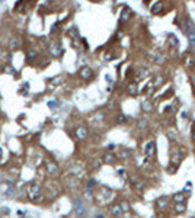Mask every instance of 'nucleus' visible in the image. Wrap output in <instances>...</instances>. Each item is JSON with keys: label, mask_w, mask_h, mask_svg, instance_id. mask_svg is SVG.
Instances as JSON below:
<instances>
[{"label": "nucleus", "mask_w": 195, "mask_h": 218, "mask_svg": "<svg viewBox=\"0 0 195 218\" xmlns=\"http://www.w3.org/2000/svg\"><path fill=\"white\" fill-rule=\"evenodd\" d=\"M41 186L38 183H31L28 186V196H29V199L31 201H38L39 199V196H41Z\"/></svg>", "instance_id": "f257e3e1"}, {"label": "nucleus", "mask_w": 195, "mask_h": 218, "mask_svg": "<svg viewBox=\"0 0 195 218\" xmlns=\"http://www.w3.org/2000/svg\"><path fill=\"white\" fill-rule=\"evenodd\" d=\"M45 170H47V173L54 174V173L58 172V164L55 161H53V160H47L45 161Z\"/></svg>", "instance_id": "f03ea898"}, {"label": "nucleus", "mask_w": 195, "mask_h": 218, "mask_svg": "<svg viewBox=\"0 0 195 218\" xmlns=\"http://www.w3.org/2000/svg\"><path fill=\"white\" fill-rule=\"evenodd\" d=\"M79 74H80V77H82V79L89 80V79H92L93 71H92V69H90V67H82V69H80V71H79Z\"/></svg>", "instance_id": "7ed1b4c3"}, {"label": "nucleus", "mask_w": 195, "mask_h": 218, "mask_svg": "<svg viewBox=\"0 0 195 218\" xmlns=\"http://www.w3.org/2000/svg\"><path fill=\"white\" fill-rule=\"evenodd\" d=\"M125 209H128V205H125V204H118V205H112L111 207V212L114 214V215H121Z\"/></svg>", "instance_id": "20e7f679"}, {"label": "nucleus", "mask_w": 195, "mask_h": 218, "mask_svg": "<svg viewBox=\"0 0 195 218\" xmlns=\"http://www.w3.org/2000/svg\"><path fill=\"white\" fill-rule=\"evenodd\" d=\"M61 52H63V48L60 47V44L54 42L53 45L50 47V54H51L53 57H60V55H61Z\"/></svg>", "instance_id": "39448f33"}, {"label": "nucleus", "mask_w": 195, "mask_h": 218, "mask_svg": "<svg viewBox=\"0 0 195 218\" xmlns=\"http://www.w3.org/2000/svg\"><path fill=\"white\" fill-rule=\"evenodd\" d=\"M88 129H86L84 126H77L76 128V131H74V135L79 138V140H84L86 137H88Z\"/></svg>", "instance_id": "423d86ee"}, {"label": "nucleus", "mask_w": 195, "mask_h": 218, "mask_svg": "<svg viewBox=\"0 0 195 218\" xmlns=\"http://www.w3.org/2000/svg\"><path fill=\"white\" fill-rule=\"evenodd\" d=\"M74 211H76L77 215H83V214H84L86 208H84L82 199H76V201H74Z\"/></svg>", "instance_id": "0eeeda50"}, {"label": "nucleus", "mask_w": 195, "mask_h": 218, "mask_svg": "<svg viewBox=\"0 0 195 218\" xmlns=\"http://www.w3.org/2000/svg\"><path fill=\"white\" fill-rule=\"evenodd\" d=\"M148 55H150L151 60H153L155 63H157V64H163L165 63V55H162L160 52H150Z\"/></svg>", "instance_id": "6e6552de"}, {"label": "nucleus", "mask_w": 195, "mask_h": 218, "mask_svg": "<svg viewBox=\"0 0 195 218\" xmlns=\"http://www.w3.org/2000/svg\"><path fill=\"white\" fill-rule=\"evenodd\" d=\"M144 150H146V154H147L148 157L155 156V153H156V144H155V143H148Z\"/></svg>", "instance_id": "1a4fd4ad"}, {"label": "nucleus", "mask_w": 195, "mask_h": 218, "mask_svg": "<svg viewBox=\"0 0 195 218\" xmlns=\"http://www.w3.org/2000/svg\"><path fill=\"white\" fill-rule=\"evenodd\" d=\"M150 10H151V13H155V15H157V13H160V12L163 10V5H162L160 2H155L153 5H151V7H150Z\"/></svg>", "instance_id": "9d476101"}, {"label": "nucleus", "mask_w": 195, "mask_h": 218, "mask_svg": "<svg viewBox=\"0 0 195 218\" xmlns=\"http://www.w3.org/2000/svg\"><path fill=\"white\" fill-rule=\"evenodd\" d=\"M131 16H133V12L130 10V9H127V7H125V9L121 12V17H119V20H121V22H127Z\"/></svg>", "instance_id": "9b49d317"}, {"label": "nucleus", "mask_w": 195, "mask_h": 218, "mask_svg": "<svg viewBox=\"0 0 195 218\" xmlns=\"http://www.w3.org/2000/svg\"><path fill=\"white\" fill-rule=\"evenodd\" d=\"M19 45H20L19 38H10V41H9V48H10V51L18 50V48H19Z\"/></svg>", "instance_id": "f8f14e48"}, {"label": "nucleus", "mask_w": 195, "mask_h": 218, "mask_svg": "<svg viewBox=\"0 0 195 218\" xmlns=\"http://www.w3.org/2000/svg\"><path fill=\"white\" fill-rule=\"evenodd\" d=\"M188 36H189V45L195 50V28H192V29L188 32Z\"/></svg>", "instance_id": "ddd939ff"}, {"label": "nucleus", "mask_w": 195, "mask_h": 218, "mask_svg": "<svg viewBox=\"0 0 195 218\" xmlns=\"http://www.w3.org/2000/svg\"><path fill=\"white\" fill-rule=\"evenodd\" d=\"M165 207H167V198H165V196H163V198H159L157 201H156V208H165Z\"/></svg>", "instance_id": "4468645a"}, {"label": "nucleus", "mask_w": 195, "mask_h": 218, "mask_svg": "<svg viewBox=\"0 0 195 218\" xmlns=\"http://www.w3.org/2000/svg\"><path fill=\"white\" fill-rule=\"evenodd\" d=\"M101 195L105 198V201L106 199H109L111 198V195H112V192H111V189H108V188H103L102 190H101Z\"/></svg>", "instance_id": "2eb2a0df"}, {"label": "nucleus", "mask_w": 195, "mask_h": 218, "mask_svg": "<svg viewBox=\"0 0 195 218\" xmlns=\"http://www.w3.org/2000/svg\"><path fill=\"white\" fill-rule=\"evenodd\" d=\"M67 185H69V188L74 189V188H77L79 182L76 180V178H69V179H67Z\"/></svg>", "instance_id": "dca6fc26"}, {"label": "nucleus", "mask_w": 195, "mask_h": 218, "mask_svg": "<svg viewBox=\"0 0 195 218\" xmlns=\"http://www.w3.org/2000/svg\"><path fill=\"white\" fill-rule=\"evenodd\" d=\"M173 201H175L176 204L178 202H184L185 201V195L184 193H175V195H173Z\"/></svg>", "instance_id": "f3484780"}, {"label": "nucleus", "mask_w": 195, "mask_h": 218, "mask_svg": "<svg viewBox=\"0 0 195 218\" xmlns=\"http://www.w3.org/2000/svg\"><path fill=\"white\" fill-rule=\"evenodd\" d=\"M175 209H176V212L182 214V212H185L186 207H185V204H184V202H178V204H176V207H175Z\"/></svg>", "instance_id": "a211bd4d"}, {"label": "nucleus", "mask_w": 195, "mask_h": 218, "mask_svg": "<svg viewBox=\"0 0 195 218\" xmlns=\"http://www.w3.org/2000/svg\"><path fill=\"white\" fill-rule=\"evenodd\" d=\"M103 161H105V163H114V161H115L114 154H111V153H109V154H105V156H103Z\"/></svg>", "instance_id": "6ab92c4d"}, {"label": "nucleus", "mask_w": 195, "mask_h": 218, "mask_svg": "<svg viewBox=\"0 0 195 218\" xmlns=\"http://www.w3.org/2000/svg\"><path fill=\"white\" fill-rule=\"evenodd\" d=\"M141 106H143V111H146V112H150L151 109H153L151 103H150V102H147V100H146V102H143V105H141Z\"/></svg>", "instance_id": "aec40b11"}, {"label": "nucleus", "mask_w": 195, "mask_h": 218, "mask_svg": "<svg viewBox=\"0 0 195 218\" xmlns=\"http://www.w3.org/2000/svg\"><path fill=\"white\" fill-rule=\"evenodd\" d=\"M128 93L130 95H137V86L136 84H130L128 86Z\"/></svg>", "instance_id": "412c9836"}, {"label": "nucleus", "mask_w": 195, "mask_h": 218, "mask_svg": "<svg viewBox=\"0 0 195 218\" xmlns=\"http://www.w3.org/2000/svg\"><path fill=\"white\" fill-rule=\"evenodd\" d=\"M169 42L172 44V45H173V47H178V44H179L175 35H169Z\"/></svg>", "instance_id": "4be33fe9"}, {"label": "nucleus", "mask_w": 195, "mask_h": 218, "mask_svg": "<svg viewBox=\"0 0 195 218\" xmlns=\"http://www.w3.org/2000/svg\"><path fill=\"white\" fill-rule=\"evenodd\" d=\"M147 74H148V70H147V69H143V67H141V69H138V77H140V79L146 77Z\"/></svg>", "instance_id": "5701e85b"}, {"label": "nucleus", "mask_w": 195, "mask_h": 218, "mask_svg": "<svg viewBox=\"0 0 195 218\" xmlns=\"http://www.w3.org/2000/svg\"><path fill=\"white\" fill-rule=\"evenodd\" d=\"M35 57H36V52H35L34 50H29V51H28V58H29V60H34Z\"/></svg>", "instance_id": "b1692460"}, {"label": "nucleus", "mask_w": 195, "mask_h": 218, "mask_svg": "<svg viewBox=\"0 0 195 218\" xmlns=\"http://www.w3.org/2000/svg\"><path fill=\"white\" fill-rule=\"evenodd\" d=\"M138 126H140V128H143V126H147V122H146V119H138Z\"/></svg>", "instance_id": "393cba45"}, {"label": "nucleus", "mask_w": 195, "mask_h": 218, "mask_svg": "<svg viewBox=\"0 0 195 218\" xmlns=\"http://www.w3.org/2000/svg\"><path fill=\"white\" fill-rule=\"evenodd\" d=\"M118 122H122V124L127 122V116H125V115H119V116H118Z\"/></svg>", "instance_id": "a878e982"}, {"label": "nucleus", "mask_w": 195, "mask_h": 218, "mask_svg": "<svg viewBox=\"0 0 195 218\" xmlns=\"http://www.w3.org/2000/svg\"><path fill=\"white\" fill-rule=\"evenodd\" d=\"M48 106H50V108H55V106H57V102H48Z\"/></svg>", "instance_id": "bb28decb"}, {"label": "nucleus", "mask_w": 195, "mask_h": 218, "mask_svg": "<svg viewBox=\"0 0 195 218\" xmlns=\"http://www.w3.org/2000/svg\"><path fill=\"white\" fill-rule=\"evenodd\" d=\"M95 183H96V182H95V180H90V182H89V186H93V185H95Z\"/></svg>", "instance_id": "cd10ccee"}, {"label": "nucleus", "mask_w": 195, "mask_h": 218, "mask_svg": "<svg viewBox=\"0 0 195 218\" xmlns=\"http://www.w3.org/2000/svg\"><path fill=\"white\" fill-rule=\"evenodd\" d=\"M0 159H2V148H0Z\"/></svg>", "instance_id": "c85d7f7f"}, {"label": "nucleus", "mask_w": 195, "mask_h": 218, "mask_svg": "<svg viewBox=\"0 0 195 218\" xmlns=\"http://www.w3.org/2000/svg\"><path fill=\"white\" fill-rule=\"evenodd\" d=\"M55 2H63V0H55Z\"/></svg>", "instance_id": "c756f323"}, {"label": "nucleus", "mask_w": 195, "mask_h": 218, "mask_svg": "<svg viewBox=\"0 0 195 218\" xmlns=\"http://www.w3.org/2000/svg\"><path fill=\"white\" fill-rule=\"evenodd\" d=\"M98 218H103V217H101V215H99V217H98Z\"/></svg>", "instance_id": "7c9ffc66"}]
</instances>
